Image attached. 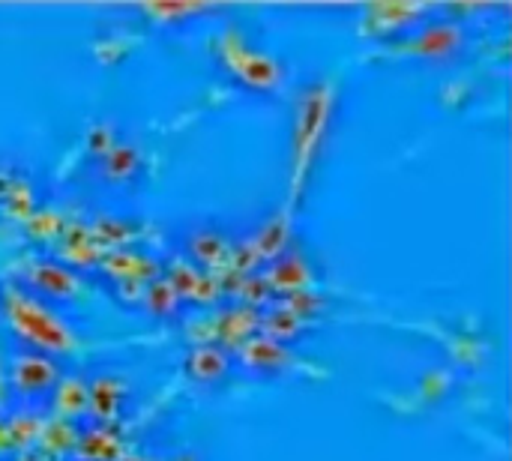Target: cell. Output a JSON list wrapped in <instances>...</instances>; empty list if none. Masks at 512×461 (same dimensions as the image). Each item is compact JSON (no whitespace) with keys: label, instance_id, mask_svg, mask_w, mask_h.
Returning a JSON list of instances; mask_svg holds the SVG:
<instances>
[{"label":"cell","instance_id":"obj_2","mask_svg":"<svg viewBox=\"0 0 512 461\" xmlns=\"http://www.w3.org/2000/svg\"><path fill=\"white\" fill-rule=\"evenodd\" d=\"M186 369H189V375H192L195 381L210 384V381H219V378L228 372V357H225V351H219L216 345H201V348H195V351L186 357Z\"/></svg>","mask_w":512,"mask_h":461},{"label":"cell","instance_id":"obj_1","mask_svg":"<svg viewBox=\"0 0 512 461\" xmlns=\"http://www.w3.org/2000/svg\"><path fill=\"white\" fill-rule=\"evenodd\" d=\"M54 378H57V369H54L51 360H42L33 351L15 357V366H12L15 387H21V390H45L48 384H54Z\"/></svg>","mask_w":512,"mask_h":461},{"label":"cell","instance_id":"obj_4","mask_svg":"<svg viewBox=\"0 0 512 461\" xmlns=\"http://www.w3.org/2000/svg\"><path fill=\"white\" fill-rule=\"evenodd\" d=\"M114 381H108V378H99L96 384H93V408H96V414L99 417H111L114 411H117V402H120V396H123V390H117L114 393Z\"/></svg>","mask_w":512,"mask_h":461},{"label":"cell","instance_id":"obj_3","mask_svg":"<svg viewBox=\"0 0 512 461\" xmlns=\"http://www.w3.org/2000/svg\"><path fill=\"white\" fill-rule=\"evenodd\" d=\"M30 282L39 291L57 294V297H66V294L75 291V276L60 264H36V267H30Z\"/></svg>","mask_w":512,"mask_h":461}]
</instances>
